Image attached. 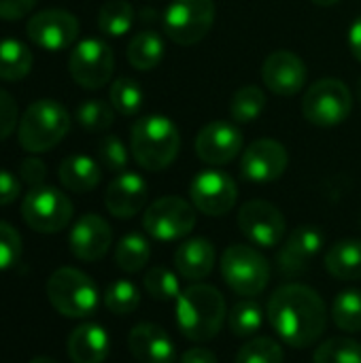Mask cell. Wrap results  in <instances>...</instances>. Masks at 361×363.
<instances>
[{
	"mask_svg": "<svg viewBox=\"0 0 361 363\" xmlns=\"http://www.w3.org/2000/svg\"><path fill=\"white\" fill-rule=\"evenodd\" d=\"M215 23L213 0H172L164 13V30L177 45L200 43Z\"/></svg>",
	"mask_w": 361,
	"mask_h": 363,
	"instance_id": "9",
	"label": "cell"
},
{
	"mask_svg": "<svg viewBox=\"0 0 361 363\" xmlns=\"http://www.w3.org/2000/svg\"><path fill=\"white\" fill-rule=\"evenodd\" d=\"M19 174H21V179H23L28 185L40 187V185L45 183V179H47V166H45L38 157H28V160H23L21 166H19Z\"/></svg>",
	"mask_w": 361,
	"mask_h": 363,
	"instance_id": "42",
	"label": "cell"
},
{
	"mask_svg": "<svg viewBox=\"0 0 361 363\" xmlns=\"http://www.w3.org/2000/svg\"><path fill=\"white\" fill-rule=\"evenodd\" d=\"M134 23V6L128 0H106L98 13V28L102 34L119 38L130 32Z\"/></svg>",
	"mask_w": 361,
	"mask_h": 363,
	"instance_id": "29",
	"label": "cell"
},
{
	"mask_svg": "<svg viewBox=\"0 0 361 363\" xmlns=\"http://www.w3.org/2000/svg\"><path fill=\"white\" fill-rule=\"evenodd\" d=\"M287 149L272 138H260L240 157V174L251 183H272L287 170Z\"/></svg>",
	"mask_w": 361,
	"mask_h": 363,
	"instance_id": "15",
	"label": "cell"
},
{
	"mask_svg": "<svg viewBox=\"0 0 361 363\" xmlns=\"http://www.w3.org/2000/svg\"><path fill=\"white\" fill-rule=\"evenodd\" d=\"M215 247L206 238H189L174 251V268L187 281H202L213 272Z\"/></svg>",
	"mask_w": 361,
	"mask_h": 363,
	"instance_id": "23",
	"label": "cell"
},
{
	"mask_svg": "<svg viewBox=\"0 0 361 363\" xmlns=\"http://www.w3.org/2000/svg\"><path fill=\"white\" fill-rule=\"evenodd\" d=\"M326 268L338 281L361 279V240L347 238L330 247L326 253Z\"/></svg>",
	"mask_w": 361,
	"mask_h": 363,
	"instance_id": "25",
	"label": "cell"
},
{
	"mask_svg": "<svg viewBox=\"0 0 361 363\" xmlns=\"http://www.w3.org/2000/svg\"><path fill=\"white\" fill-rule=\"evenodd\" d=\"M21 217L34 232L57 234L72 219V202L55 187H32L21 202Z\"/></svg>",
	"mask_w": 361,
	"mask_h": 363,
	"instance_id": "8",
	"label": "cell"
},
{
	"mask_svg": "<svg viewBox=\"0 0 361 363\" xmlns=\"http://www.w3.org/2000/svg\"><path fill=\"white\" fill-rule=\"evenodd\" d=\"M221 277L234 294L253 298L268 287L270 264L257 249L249 245H232L223 251Z\"/></svg>",
	"mask_w": 361,
	"mask_h": 363,
	"instance_id": "6",
	"label": "cell"
},
{
	"mask_svg": "<svg viewBox=\"0 0 361 363\" xmlns=\"http://www.w3.org/2000/svg\"><path fill=\"white\" fill-rule=\"evenodd\" d=\"M38 0H0V19L15 21L28 15Z\"/></svg>",
	"mask_w": 361,
	"mask_h": 363,
	"instance_id": "43",
	"label": "cell"
},
{
	"mask_svg": "<svg viewBox=\"0 0 361 363\" xmlns=\"http://www.w3.org/2000/svg\"><path fill=\"white\" fill-rule=\"evenodd\" d=\"M283 347L272 338H253L238 353L234 363H283Z\"/></svg>",
	"mask_w": 361,
	"mask_h": 363,
	"instance_id": "38",
	"label": "cell"
},
{
	"mask_svg": "<svg viewBox=\"0 0 361 363\" xmlns=\"http://www.w3.org/2000/svg\"><path fill=\"white\" fill-rule=\"evenodd\" d=\"M266 315L277 336L296 349L317 342L328 325L326 302L313 287L302 283L279 287L268 300Z\"/></svg>",
	"mask_w": 361,
	"mask_h": 363,
	"instance_id": "1",
	"label": "cell"
},
{
	"mask_svg": "<svg viewBox=\"0 0 361 363\" xmlns=\"http://www.w3.org/2000/svg\"><path fill=\"white\" fill-rule=\"evenodd\" d=\"M147 183L140 174L121 172L113 179L104 191V206L117 219H132L138 215L147 204Z\"/></svg>",
	"mask_w": 361,
	"mask_h": 363,
	"instance_id": "20",
	"label": "cell"
},
{
	"mask_svg": "<svg viewBox=\"0 0 361 363\" xmlns=\"http://www.w3.org/2000/svg\"><path fill=\"white\" fill-rule=\"evenodd\" d=\"M323 232L315 225H300L279 251L277 264L285 277L304 274L323 249Z\"/></svg>",
	"mask_w": 361,
	"mask_h": 363,
	"instance_id": "18",
	"label": "cell"
},
{
	"mask_svg": "<svg viewBox=\"0 0 361 363\" xmlns=\"http://www.w3.org/2000/svg\"><path fill=\"white\" fill-rule=\"evenodd\" d=\"M17 123H19L17 102L9 91L0 89V143L6 140L13 134Z\"/></svg>",
	"mask_w": 361,
	"mask_h": 363,
	"instance_id": "41",
	"label": "cell"
},
{
	"mask_svg": "<svg viewBox=\"0 0 361 363\" xmlns=\"http://www.w3.org/2000/svg\"><path fill=\"white\" fill-rule=\"evenodd\" d=\"M28 38L45 51H62L79 36V21L62 9H47L30 17L26 26Z\"/></svg>",
	"mask_w": 361,
	"mask_h": 363,
	"instance_id": "14",
	"label": "cell"
},
{
	"mask_svg": "<svg viewBox=\"0 0 361 363\" xmlns=\"http://www.w3.org/2000/svg\"><path fill=\"white\" fill-rule=\"evenodd\" d=\"M21 251H23V245H21L19 232L13 225L0 221V272L13 268L19 262Z\"/></svg>",
	"mask_w": 361,
	"mask_h": 363,
	"instance_id": "40",
	"label": "cell"
},
{
	"mask_svg": "<svg viewBox=\"0 0 361 363\" xmlns=\"http://www.w3.org/2000/svg\"><path fill=\"white\" fill-rule=\"evenodd\" d=\"M226 315V300L213 285L194 283L177 298V323L183 336L191 342L215 338Z\"/></svg>",
	"mask_w": 361,
	"mask_h": 363,
	"instance_id": "2",
	"label": "cell"
},
{
	"mask_svg": "<svg viewBox=\"0 0 361 363\" xmlns=\"http://www.w3.org/2000/svg\"><path fill=\"white\" fill-rule=\"evenodd\" d=\"M104 306L117 317L132 315L140 306V291L132 281H113L104 291Z\"/></svg>",
	"mask_w": 361,
	"mask_h": 363,
	"instance_id": "33",
	"label": "cell"
},
{
	"mask_svg": "<svg viewBox=\"0 0 361 363\" xmlns=\"http://www.w3.org/2000/svg\"><path fill=\"white\" fill-rule=\"evenodd\" d=\"M181 363H217V357L213 351L196 347V349H189L181 355Z\"/></svg>",
	"mask_w": 361,
	"mask_h": 363,
	"instance_id": "45",
	"label": "cell"
},
{
	"mask_svg": "<svg viewBox=\"0 0 361 363\" xmlns=\"http://www.w3.org/2000/svg\"><path fill=\"white\" fill-rule=\"evenodd\" d=\"M143 285H145L147 294L157 302H177V298L181 296L179 277L164 266L149 268L143 279Z\"/></svg>",
	"mask_w": 361,
	"mask_h": 363,
	"instance_id": "32",
	"label": "cell"
},
{
	"mask_svg": "<svg viewBox=\"0 0 361 363\" xmlns=\"http://www.w3.org/2000/svg\"><path fill=\"white\" fill-rule=\"evenodd\" d=\"M66 347L72 363H102L109 357L111 340L102 325L83 323L70 332Z\"/></svg>",
	"mask_w": 361,
	"mask_h": 363,
	"instance_id": "22",
	"label": "cell"
},
{
	"mask_svg": "<svg viewBox=\"0 0 361 363\" xmlns=\"http://www.w3.org/2000/svg\"><path fill=\"white\" fill-rule=\"evenodd\" d=\"M57 177L66 189L74 194H85L100 183V166L87 155H68L60 164Z\"/></svg>",
	"mask_w": 361,
	"mask_h": 363,
	"instance_id": "24",
	"label": "cell"
},
{
	"mask_svg": "<svg viewBox=\"0 0 361 363\" xmlns=\"http://www.w3.org/2000/svg\"><path fill=\"white\" fill-rule=\"evenodd\" d=\"M349 47H351L355 60L361 62V15L353 21V26L349 30Z\"/></svg>",
	"mask_w": 361,
	"mask_h": 363,
	"instance_id": "46",
	"label": "cell"
},
{
	"mask_svg": "<svg viewBox=\"0 0 361 363\" xmlns=\"http://www.w3.org/2000/svg\"><path fill=\"white\" fill-rule=\"evenodd\" d=\"M228 323H230V330L234 336H238V338L253 336L264 325V311H262L260 302H255V300H240L232 306V311L228 315Z\"/></svg>",
	"mask_w": 361,
	"mask_h": 363,
	"instance_id": "30",
	"label": "cell"
},
{
	"mask_svg": "<svg viewBox=\"0 0 361 363\" xmlns=\"http://www.w3.org/2000/svg\"><path fill=\"white\" fill-rule=\"evenodd\" d=\"M360 223H361V215H360Z\"/></svg>",
	"mask_w": 361,
	"mask_h": 363,
	"instance_id": "50",
	"label": "cell"
},
{
	"mask_svg": "<svg viewBox=\"0 0 361 363\" xmlns=\"http://www.w3.org/2000/svg\"><path fill=\"white\" fill-rule=\"evenodd\" d=\"M189 198L196 211L209 217H221L234 208L238 200V187L228 172L202 170L189 185Z\"/></svg>",
	"mask_w": 361,
	"mask_h": 363,
	"instance_id": "12",
	"label": "cell"
},
{
	"mask_svg": "<svg viewBox=\"0 0 361 363\" xmlns=\"http://www.w3.org/2000/svg\"><path fill=\"white\" fill-rule=\"evenodd\" d=\"M77 121L89 132H104L115 121V108L104 100H85L74 111Z\"/></svg>",
	"mask_w": 361,
	"mask_h": 363,
	"instance_id": "37",
	"label": "cell"
},
{
	"mask_svg": "<svg viewBox=\"0 0 361 363\" xmlns=\"http://www.w3.org/2000/svg\"><path fill=\"white\" fill-rule=\"evenodd\" d=\"M313 4H317V6H334V4H338L340 0H311Z\"/></svg>",
	"mask_w": 361,
	"mask_h": 363,
	"instance_id": "47",
	"label": "cell"
},
{
	"mask_svg": "<svg viewBox=\"0 0 361 363\" xmlns=\"http://www.w3.org/2000/svg\"><path fill=\"white\" fill-rule=\"evenodd\" d=\"M49 304L68 319H85L96 313L100 294L96 283L77 268H60L47 281Z\"/></svg>",
	"mask_w": 361,
	"mask_h": 363,
	"instance_id": "5",
	"label": "cell"
},
{
	"mask_svg": "<svg viewBox=\"0 0 361 363\" xmlns=\"http://www.w3.org/2000/svg\"><path fill=\"white\" fill-rule=\"evenodd\" d=\"M19 194H21L19 179L0 168V206H6V204L15 202Z\"/></svg>",
	"mask_w": 361,
	"mask_h": 363,
	"instance_id": "44",
	"label": "cell"
},
{
	"mask_svg": "<svg viewBox=\"0 0 361 363\" xmlns=\"http://www.w3.org/2000/svg\"><path fill=\"white\" fill-rule=\"evenodd\" d=\"M109 100L117 113H121L123 117H134L143 106V89L134 79L119 77L109 89Z\"/></svg>",
	"mask_w": 361,
	"mask_h": 363,
	"instance_id": "34",
	"label": "cell"
},
{
	"mask_svg": "<svg viewBox=\"0 0 361 363\" xmlns=\"http://www.w3.org/2000/svg\"><path fill=\"white\" fill-rule=\"evenodd\" d=\"M164 57V40L153 30H143L128 45V60L136 70H153Z\"/></svg>",
	"mask_w": 361,
	"mask_h": 363,
	"instance_id": "26",
	"label": "cell"
},
{
	"mask_svg": "<svg viewBox=\"0 0 361 363\" xmlns=\"http://www.w3.org/2000/svg\"><path fill=\"white\" fill-rule=\"evenodd\" d=\"M30 363H57L55 359H51V357H34Z\"/></svg>",
	"mask_w": 361,
	"mask_h": 363,
	"instance_id": "48",
	"label": "cell"
},
{
	"mask_svg": "<svg viewBox=\"0 0 361 363\" xmlns=\"http://www.w3.org/2000/svg\"><path fill=\"white\" fill-rule=\"evenodd\" d=\"M266 106V96L257 85H245L240 87L230 104L232 119L238 123H251L255 121Z\"/></svg>",
	"mask_w": 361,
	"mask_h": 363,
	"instance_id": "35",
	"label": "cell"
},
{
	"mask_svg": "<svg viewBox=\"0 0 361 363\" xmlns=\"http://www.w3.org/2000/svg\"><path fill=\"white\" fill-rule=\"evenodd\" d=\"M306 64L300 55L287 49L270 53L262 64L264 85L279 96H296L306 85Z\"/></svg>",
	"mask_w": 361,
	"mask_h": 363,
	"instance_id": "17",
	"label": "cell"
},
{
	"mask_svg": "<svg viewBox=\"0 0 361 363\" xmlns=\"http://www.w3.org/2000/svg\"><path fill=\"white\" fill-rule=\"evenodd\" d=\"M351 108L353 94L338 79H321L313 83L302 98L304 117L319 128H332L343 123L351 115Z\"/></svg>",
	"mask_w": 361,
	"mask_h": 363,
	"instance_id": "7",
	"label": "cell"
},
{
	"mask_svg": "<svg viewBox=\"0 0 361 363\" xmlns=\"http://www.w3.org/2000/svg\"><path fill=\"white\" fill-rule=\"evenodd\" d=\"M357 98H360V102H361V77L357 79Z\"/></svg>",
	"mask_w": 361,
	"mask_h": 363,
	"instance_id": "49",
	"label": "cell"
},
{
	"mask_svg": "<svg viewBox=\"0 0 361 363\" xmlns=\"http://www.w3.org/2000/svg\"><path fill=\"white\" fill-rule=\"evenodd\" d=\"M238 228L253 245L272 249L283 240L287 223L274 204L266 200H251L238 211Z\"/></svg>",
	"mask_w": 361,
	"mask_h": 363,
	"instance_id": "13",
	"label": "cell"
},
{
	"mask_svg": "<svg viewBox=\"0 0 361 363\" xmlns=\"http://www.w3.org/2000/svg\"><path fill=\"white\" fill-rule=\"evenodd\" d=\"M68 70L77 85L85 89H98L111 81L115 70V55L104 40L85 38L72 49Z\"/></svg>",
	"mask_w": 361,
	"mask_h": 363,
	"instance_id": "11",
	"label": "cell"
},
{
	"mask_svg": "<svg viewBox=\"0 0 361 363\" xmlns=\"http://www.w3.org/2000/svg\"><path fill=\"white\" fill-rule=\"evenodd\" d=\"M315 363H361V345L353 338H330L313 355Z\"/></svg>",
	"mask_w": 361,
	"mask_h": 363,
	"instance_id": "36",
	"label": "cell"
},
{
	"mask_svg": "<svg viewBox=\"0 0 361 363\" xmlns=\"http://www.w3.org/2000/svg\"><path fill=\"white\" fill-rule=\"evenodd\" d=\"M98 160L106 170L121 172L128 166V149L117 136H113V134L102 136L98 140Z\"/></svg>",
	"mask_w": 361,
	"mask_h": 363,
	"instance_id": "39",
	"label": "cell"
},
{
	"mask_svg": "<svg viewBox=\"0 0 361 363\" xmlns=\"http://www.w3.org/2000/svg\"><path fill=\"white\" fill-rule=\"evenodd\" d=\"M196 225V206L179 196H164L149 204L143 217V228L155 240L170 242L189 236Z\"/></svg>",
	"mask_w": 361,
	"mask_h": 363,
	"instance_id": "10",
	"label": "cell"
},
{
	"mask_svg": "<svg viewBox=\"0 0 361 363\" xmlns=\"http://www.w3.org/2000/svg\"><path fill=\"white\" fill-rule=\"evenodd\" d=\"M70 130L68 111L55 100H36L32 102L17 123L19 145L30 153H43L53 149Z\"/></svg>",
	"mask_w": 361,
	"mask_h": 363,
	"instance_id": "4",
	"label": "cell"
},
{
	"mask_svg": "<svg viewBox=\"0 0 361 363\" xmlns=\"http://www.w3.org/2000/svg\"><path fill=\"white\" fill-rule=\"evenodd\" d=\"M128 349L138 363H174L177 349L164 328L138 323L128 336Z\"/></svg>",
	"mask_w": 361,
	"mask_h": 363,
	"instance_id": "21",
	"label": "cell"
},
{
	"mask_svg": "<svg viewBox=\"0 0 361 363\" xmlns=\"http://www.w3.org/2000/svg\"><path fill=\"white\" fill-rule=\"evenodd\" d=\"M32 68L30 49L17 38L0 40V79L2 81H19Z\"/></svg>",
	"mask_w": 361,
	"mask_h": 363,
	"instance_id": "27",
	"label": "cell"
},
{
	"mask_svg": "<svg viewBox=\"0 0 361 363\" xmlns=\"http://www.w3.org/2000/svg\"><path fill=\"white\" fill-rule=\"evenodd\" d=\"M113 242L111 225L100 215H83L70 230L68 245L70 253L81 262H98L102 259Z\"/></svg>",
	"mask_w": 361,
	"mask_h": 363,
	"instance_id": "19",
	"label": "cell"
},
{
	"mask_svg": "<svg viewBox=\"0 0 361 363\" xmlns=\"http://www.w3.org/2000/svg\"><path fill=\"white\" fill-rule=\"evenodd\" d=\"M332 317L338 330L355 334L361 330V291L347 289L340 291L332 306Z\"/></svg>",
	"mask_w": 361,
	"mask_h": 363,
	"instance_id": "31",
	"label": "cell"
},
{
	"mask_svg": "<svg viewBox=\"0 0 361 363\" xmlns=\"http://www.w3.org/2000/svg\"><path fill=\"white\" fill-rule=\"evenodd\" d=\"M151 257V247L143 234H126L115 247V264L128 272H140Z\"/></svg>",
	"mask_w": 361,
	"mask_h": 363,
	"instance_id": "28",
	"label": "cell"
},
{
	"mask_svg": "<svg viewBox=\"0 0 361 363\" xmlns=\"http://www.w3.org/2000/svg\"><path fill=\"white\" fill-rule=\"evenodd\" d=\"M130 147L140 168L149 172H162L177 160L181 134L168 117L147 115L132 125Z\"/></svg>",
	"mask_w": 361,
	"mask_h": 363,
	"instance_id": "3",
	"label": "cell"
},
{
	"mask_svg": "<svg viewBox=\"0 0 361 363\" xmlns=\"http://www.w3.org/2000/svg\"><path fill=\"white\" fill-rule=\"evenodd\" d=\"M243 134L230 121H211L196 136V153L204 164L223 166L238 157Z\"/></svg>",
	"mask_w": 361,
	"mask_h": 363,
	"instance_id": "16",
	"label": "cell"
}]
</instances>
